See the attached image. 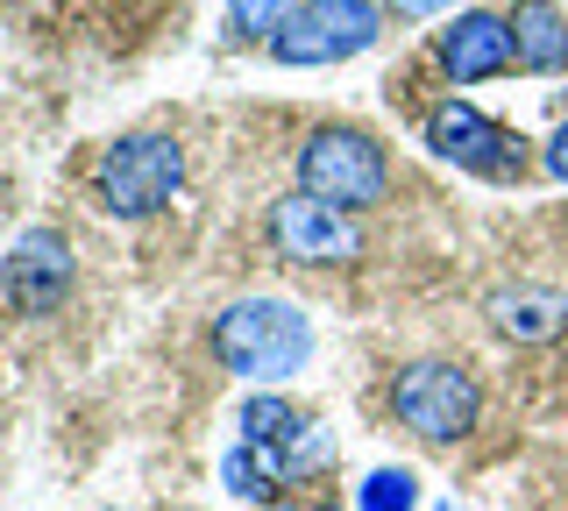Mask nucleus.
I'll list each match as a JSON object with an SVG mask.
<instances>
[{
    "mask_svg": "<svg viewBox=\"0 0 568 511\" xmlns=\"http://www.w3.org/2000/svg\"><path fill=\"white\" fill-rule=\"evenodd\" d=\"M419 143L434 150L440 164L476 171V178H490V185H519L526 178V135L505 129V121H490L476 100H440V108H426Z\"/></svg>",
    "mask_w": 568,
    "mask_h": 511,
    "instance_id": "6",
    "label": "nucleus"
},
{
    "mask_svg": "<svg viewBox=\"0 0 568 511\" xmlns=\"http://www.w3.org/2000/svg\"><path fill=\"white\" fill-rule=\"evenodd\" d=\"M263 511H320V504H298V498H277V504H263Z\"/></svg>",
    "mask_w": 568,
    "mask_h": 511,
    "instance_id": "18",
    "label": "nucleus"
},
{
    "mask_svg": "<svg viewBox=\"0 0 568 511\" xmlns=\"http://www.w3.org/2000/svg\"><path fill=\"white\" fill-rule=\"evenodd\" d=\"M79 285V256H71L64 227H22L0 256V306L14 320H50Z\"/></svg>",
    "mask_w": 568,
    "mask_h": 511,
    "instance_id": "8",
    "label": "nucleus"
},
{
    "mask_svg": "<svg viewBox=\"0 0 568 511\" xmlns=\"http://www.w3.org/2000/svg\"><path fill=\"white\" fill-rule=\"evenodd\" d=\"M462 0H384V14H398V22H426V14H448Z\"/></svg>",
    "mask_w": 568,
    "mask_h": 511,
    "instance_id": "17",
    "label": "nucleus"
},
{
    "mask_svg": "<svg viewBox=\"0 0 568 511\" xmlns=\"http://www.w3.org/2000/svg\"><path fill=\"white\" fill-rule=\"evenodd\" d=\"M384 398H390V419L413 440H426V448H455V440H469L476 419H484V384H476V369L448 362V356L405 362Z\"/></svg>",
    "mask_w": 568,
    "mask_h": 511,
    "instance_id": "4",
    "label": "nucleus"
},
{
    "mask_svg": "<svg viewBox=\"0 0 568 511\" xmlns=\"http://www.w3.org/2000/svg\"><path fill=\"white\" fill-rule=\"evenodd\" d=\"M484 320L505 334V341L540 348V341H555L568 327V292H555V285H497L484 298Z\"/></svg>",
    "mask_w": 568,
    "mask_h": 511,
    "instance_id": "10",
    "label": "nucleus"
},
{
    "mask_svg": "<svg viewBox=\"0 0 568 511\" xmlns=\"http://www.w3.org/2000/svg\"><path fill=\"white\" fill-rule=\"evenodd\" d=\"M298 0H227V37L235 43H271Z\"/></svg>",
    "mask_w": 568,
    "mask_h": 511,
    "instance_id": "15",
    "label": "nucleus"
},
{
    "mask_svg": "<svg viewBox=\"0 0 568 511\" xmlns=\"http://www.w3.org/2000/svg\"><path fill=\"white\" fill-rule=\"evenodd\" d=\"M263 235H271L277 263H298V270H342V263H363V214H342V206L313 200V192H284L263 214Z\"/></svg>",
    "mask_w": 568,
    "mask_h": 511,
    "instance_id": "7",
    "label": "nucleus"
},
{
    "mask_svg": "<svg viewBox=\"0 0 568 511\" xmlns=\"http://www.w3.org/2000/svg\"><path fill=\"white\" fill-rule=\"evenodd\" d=\"M540 171H547V178H555V185H568V114L555 121V135H547V143H540Z\"/></svg>",
    "mask_w": 568,
    "mask_h": 511,
    "instance_id": "16",
    "label": "nucleus"
},
{
    "mask_svg": "<svg viewBox=\"0 0 568 511\" xmlns=\"http://www.w3.org/2000/svg\"><path fill=\"white\" fill-rule=\"evenodd\" d=\"M355 511H419V476L413 469H369L355 483Z\"/></svg>",
    "mask_w": 568,
    "mask_h": 511,
    "instance_id": "14",
    "label": "nucleus"
},
{
    "mask_svg": "<svg viewBox=\"0 0 568 511\" xmlns=\"http://www.w3.org/2000/svg\"><path fill=\"white\" fill-rule=\"evenodd\" d=\"M221 483H227V498H242V504H277L284 469H277L271 448H256V440H235V448H227V462H221Z\"/></svg>",
    "mask_w": 568,
    "mask_h": 511,
    "instance_id": "13",
    "label": "nucleus"
},
{
    "mask_svg": "<svg viewBox=\"0 0 568 511\" xmlns=\"http://www.w3.org/2000/svg\"><path fill=\"white\" fill-rule=\"evenodd\" d=\"M292 171H298V192L342 206V214H369V206H384L390 178H398V171H390V150L369 129H355V121H320L306 143H298Z\"/></svg>",
    "mask_w": 568,
    "mask_h": 511,
    "instance_id": "3",
    "label": "nucleus"
},
{
    "mask_svg": "<svg viewBox=\"0 0 568 511\" xmlns=\"http://www.w3.org/2000/svg\"><path fill=\"white\" fill-rule=\"evenodd\" d=\"M185 192V143L171 129H129L93 156V206L106 221H156Z\"/></svg>",
    "mask_w": 568,
    "mask_h": 511,
    "instance_id": "2",
    "label": "nucleus"
},
{
    "mask_svg": "<svg viewBox=\"0 0 568 511\" xmlns=\"http://www.w3.org/2000/svg\"><path fill=\"white\" fill-rule=\"evenodd\" d=\"M434 64L448 72V85H490V79H505L511 64V22L505 14H490V8H455L448 14V29L434 37Z\"/></svg>",
    "mask_w": 568,
    "mask_h": 511,
    "instance_id": "9",
    "label": "nucleus"
},
{
    "mask_svg": "<svg viewBox=\"0 0 568 511\" xmlns=\"http://www.w3.org/2000/svg\"><path fill=\"white\" fill-rule=\"evenodd\" d=\"M511 58L526 79H561L568 72V14L561 0H511Z\"/></svg>",
    "mask_w": 568,
    "mask_h": 511,
    "instance_id": "11",
    "label": "nucleus"
},
{
    "mask_svg": "<svg viewBox=\"0 0 568 511\" xmlns=\"http://www.w3.org/2000/svg\"><path fill=\"white\" fill-rule=\"evenodd\" d=\"M384 22H390L384 0H298L263 50H271L277 64H292V72H320V64L363 58V50L384 37Z\"/></svg>",
    "mask_w": 568,
    "mask_h": 511,
    "instance_id": "5",
    "label": "nucleus"
},
{
    "mask_svg": "<svg viewBox=\"0 0 568 511\" xmlns=\"http://www.w3.org/2000/svg\"><path fill=\"white\" fill-rule=\"evenodd\" d=\"M213 356L242 384H292L313 362V320H306V306L271 298V292L227 298L221 320H213Z\"/></svg>",
    "mask_w": 568,
    "mask_h": 511,
    "instance_id": "1",
    "label": "nucleus"
},
{
    "mask_svg": "<svg viewBox=\"0 0 568 511\" xmlns=\"http://www.w3.org/2000/svg\"><path fill=\"white\" fill-rule=\"evenodd\" d=\"M235 427H242V440H256V448H271V454H284L298 433L313 427V412H298L284 391H248L242 405H235Z\"/></svg>",
    "mask_w": 568,
    "mask_h": 511,
    "instance_id": "12",
    "label": "nucleus"
}]
</instances>
